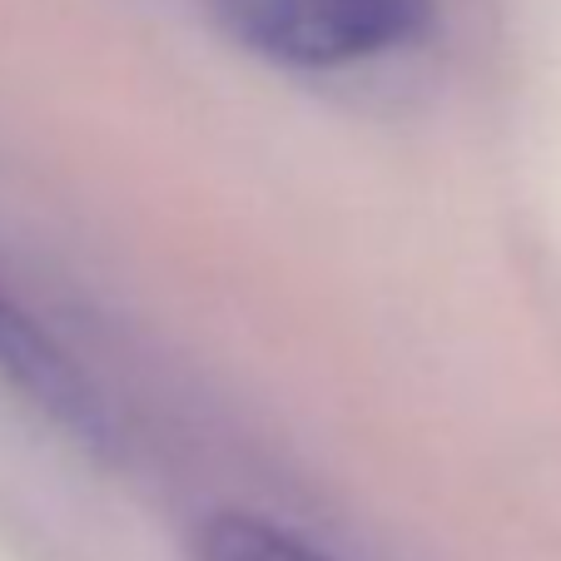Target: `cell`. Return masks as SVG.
<instances>
[{
    "label": "cell",
    "mask_w": 561,
    "mask_h": 561,
    "mask_svg": "<svg viewBox=\"0 0 561 561\" xmlns=\"http://www.w3.org/2000/svg\"><path fill=\"white\" fill-rule=\"evenodd\" d=\"M214 15L254 60L323 75L417 41L427 0H214Z\"/></svg>",
    "instance_id": "cell-1"
},
{
    "label": "cell",
    "mask_w": 561,
    "mask_h": 561,
    "mask_svg": "<svg viewBox=\"0 0 561 561\" xmlns=\"http://www.w3.org/2000/svg\"><path fill=\"white\" fill-rule=\"evenodd\" d=\"M0 378L21 392L35 413L85 447L110 443V413L100 392L80 373V363L50 339V333L15 304V294L0 284Z\"/></svg>",
    "instance_id": "cell-2"
},
{
    "label": "cell",
    "mask_w": 561,
    "mask_h": 561,
    "mask_svg": "<svg viewBox=\"0 0 561 561\" xmlns=\"http://www.w3.org/2000/svg\"><path fill=\"white\" fill-rule=\"evenodd\" d=\"M194 561H333V557H323L313 541H304L298 531L278 527L268 517L219 512V517L204 522Z\"/></svg>",
    "instance_id": "cell-3"
}]
</instances>
